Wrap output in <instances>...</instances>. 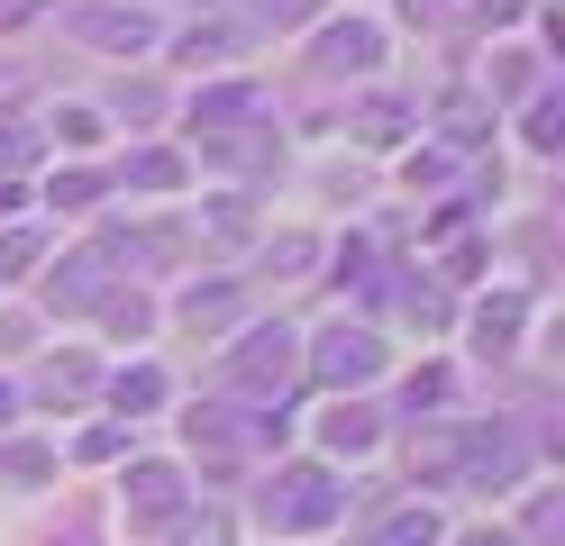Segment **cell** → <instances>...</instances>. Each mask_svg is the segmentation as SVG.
Returning a JSON list of instances; mask_svg holds the SVG:
<instances>
[{"label":"cell","instance_id":"52a82bcc","mask_svg":"<svg viewBox=\"0 0 565 546\" xmlns=\"http://www.w3.org/2000/svg\"><path fill=\"white\" fill-rule=\"evenodd\" d=\"M100 265H110V255H100V246L64 255V265L46 274V301H55V310H92V301H100Z\"/></svg>","mask_w":565,"mask_h":546},{"label":"cell","instance_id":"277c9868","mask_svg":"<svg viewBox=\"0 0 565 546\" xmlns=\"http://www.w3.org/2000/svg\"><path fill=\"white\" fill-rule=\"evenodd\" d=\"M320 374H329V383H374V374H383V346L365 338V328L338 319L329 338H320Z\"/></svg>","mask_w":565,"mask_h":546},{"label":"cell","instance_id":"603a6c76","mask_svg":"<svg viewBox=\"0 0 565 546\" xmlns=\"http://www.w3.org/2000/svg\"><path fill=\"white\" fill-rule=\"evenodd\" d=\"M0 419H10V383H0Z\"/></svg>","mask_w":565,"mask_h":546},{"label":"cell","instance_id":"5bb4252c","mask_svg":"<svg viewBox=\"0 0 565 546\" xmlns=\"http://www.w3.org/2000/svg\"><path fill=\"white\" fill-rule=\"evenodd\" d=\"M38 392H46V400H83V392H92V364H83V355H55L46 374H38Z\"/></svg>","mask_w":565,"mask_h":546},{"label":"cell","instance_id":"8992f818","mask_svg":"<svg viewBox=\"0 0 565 546\" xmlns=\"http://www.w3.org/2000/svg\"><path fill=\"white\" fill-rule=\"evenodd\" d=\"M128 510L164 528L173 510H183V473H173V464H128Z\"/></svg>","mask_w":565,"mask_h":546},{"label":"cell","instance_id":"7a4b0ae2","mask_svg":"<svg viewBox=\"0 0 565 546\" xmlns=\"http://www.w3.org/2000/svg\"><path fill=\"white\" fill-rule=\"evenodd\" d=\"M292 364H301L292 328H246V338L228 346V383L237 392H282V383H292Z\"/></svg>","mask_w":565,"mask_h":546},{"label":"cell","instance_id":"7c38bea8","mask_svg":"<svg viewBox=\"0 0 565 546\" xmlns=\"http://www.w3.org/2000/svg\"><path fill=\"white\" fill-rule=\"evenodd\" d=\"M520 319H529L520 301H492V310L475 319V355H511V338H520Z\"/></svg>","mask_w":565,"mask_h":546},{"label":"cell","instance_id":"5b68a950","mask_svg":"<svg viewBox=\"0 0 565 546\" xmlns=\"http://www.w3.org/2000/svg\"><path fill=\"white\" fill-rule=\"evenodd\" d=\"M383 55V28L374 19H338V28H320V73H365Z\"/></svg>","mask_w":565,"mask_h":546},{"label":"cell","instance_id":"8fae6325","mask_svg":"<svg viewBox=\"0 0 565 546\" xmlns=\"http://www.w3.org/2000/svg\"><path fill=\"white\" fill-rule=\"evenodd\" d=\"M164 546H228V520H220V510H173Z\"/></svg>","mask_w":565,"mask_h":546},{"label":"cell","instance_id":"ffe728a7","mask_svg":"<svg viewBox=\"0 0 565 546\" xmlns=\"http://www.w3.org/2000/svg\"><path fill=\"white\" fill-rule=\"evenodd\" d=\"M28 156H38V137H28V128H0V164H28Z\"/></svg>","mask_w":565,"mask_h":546},{"label":"cell","instance_id":"2e32d148","mask_svg":"<svg viewBox=\"0 0 565 546\" xmlns=\"http://www.w3.org/2000/svg\"><path fill=\"white\" fill-rule=\"evenodd\" d=\"M246 109H256V92H246V83H228V92H210V100L192 109V128H220V119H246Z\"/></svg>","mask_w":565,"mask_h":546},{"label":"cell","instance_id":"9c48e42d","mask_svg":"<svg viewBox=\"0 0 565 546\" xmlns=\"http://www.w3.org/2000/svg\"><path fill=\"white\" fill-rule=\"evenodd\" d=\"M320 437H329V456H365L374 437H383V419L365 410V400H338V410L320 419Z\"/></svg>","mask_w":565,"mask_h":546},{"label":"cell","instance_id":"d6986e66","mask_svg":"<svg viewBox=\"0 0 565 546\" xmlns=\"http://www.w3.org/2000/svg\"><path fill=\"white\" fill-rule=\"evenodd\" d=\"M19 265H38V237H28V228L0 237V274H19Z\"/></svg>","mask_w":565,"mask_h":546},{"label":"cell","instance_id":"6da1fadb","mask_svg":"<svg viewBox=\"0 0 565 546\" xmlns=\"http://www.w3.org/2000/svg\"><path fill=\"white\" fill-rule=\"evenodd\" d=\"M338 510H347V492L329 464H282L265 483V528H329Z\"/></svg>","mask_w":565,"mask_h":546},{"label":"cell","instance_id":"44dd1931","mask_svg":"<svg viewBox=\"0 0 565 546\" xmlns=\"http://www.w3.org/2000/svg\"><path fill=\"white\" fill-rule=\"evenodd\" d=\"M466 546H520V537H502V528H483V537H466Z\"/></svg>","mask_w":565,"mask_h":546},{"label":"cell","instance_id":"30bf717a","mask_svg":"<svg viewBox=\"0 0 565 546\" xmlns=\"http://www.w3.org/2000/svg\"><path fill=\"white\" fill-rule=\"evenodd\" d=\"M228 319H237V291L228 282H192L183 291V328H192V338H220Z\"/></svg>","mask_w":565,"mask_h":546},{"label":"cell","instance_id":"9a60e30c","mask_svg":"<svg viewBox=\"0 0 565 546\" xmlns=\"http://www.w3.org/2000/svg\"><path fill=\"white\" fill-rule=\"evenodd\" d=\"M365 546H438V520H429V510H402V520H383Z\"/></svg>","mask_w":565,"mask_h":546},{"label":"cell","instance_id":"4fadbf2b","mask_svg":"<svg viewBox=\"0 0 565 546\" xmlns=\"http://www.w3.org/2000/svg\"><path fill=\"white\" fill-rule=\"evenodd\" d=\"M110 400H119V410H156V400H164V374H156V364H128V374L110 383Z\"/></svg>","mask_w":565,"mask_h":546},{"label":"cell","instance_id":"7402d4cb","mask_svg":"<svg viewBox=\"0 0 565 546\" xmlns=\"http://www.w3.org/2000/svg\"><path fill=\"white\" fill-rule=\"evenodd\" d=\"M483 10H502V19H511V10H520V0H483Z\"/></svg>","mask_w":565,"mask_h":546},{"label":"cell","instance_id":"ba28073f","mask_svg":"<svg viewBox=\"0 0 565 546\" xmlns=\"http://www.w3.org/2000/svg\"><path fill=\"white\" fill-rule=\"evenodd\" d=\"M520 464H529V447H520L511 428H483L475 447H466V473H475V483H511Z\"/></svg>","mask_w":565,"mask_h":546},{"label":"cell","instance_id":"3957f363","mask_svg":"<svg viewBox=\"0 0 565 546\" xmlns=\"http://www.w3.org/2000/svg\"><path fill=\"white\" fill-rule=\"evenodd\" d=\"M74 36H83V46H110V55H147L156 46V19L147 10H83Z\"/></svg>","mask_w":565,"mask_h":546},{"label":"cell","instance_id":"ac0fdd59","mask_svg":"<svg viewBox=\"0 0 565 546\" xmlns=\"http://www.w3.org/2000/svg\"><path fill=\"white\" fill-rule=\"evenodd\" d=\"M55 137L64 146H100V119H92V109H55Z\"/></svg>","mask_w":565,"mask_h":546},{"label":"cell","instance_id":"e0dca14e","mask_svg":"<svg viewBox=\"0 0 565 546\" xmlns=\"http://www.w3.org/2000/svg\"><path fill=\"white\" fill-rule=\"evenodd\" d=\"M128 182L137 192H173V182H183V156H128Z\"/></svg>","mask_w":565,"mask_h":546}]
</instances>
